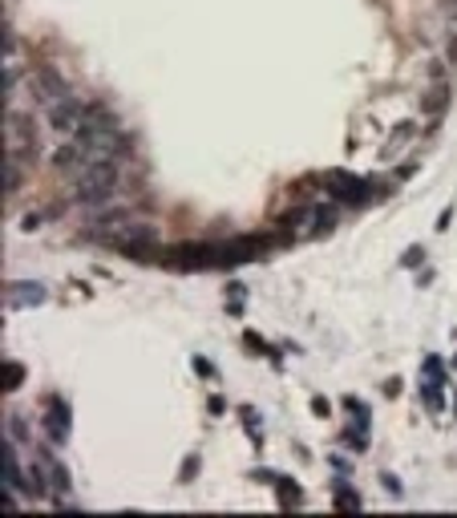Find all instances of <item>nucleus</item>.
Returning a JSON list of instances; mask_svg holds the SVG:
<instances>
[{
    "instance_id": "nucleus-9",
    "label": "nucleus",
    "mask_w": 457,
    "mask_h": 518,
    "mask_svg": "<svg viewBox=\"0 0 457 518\" xmlns=\"http://www.w3.org/2000/svg\"><path fill=\"white\" fill-rule=\"evenodd\" d=\"M20 186V162L17 154H4V194H12Z\"/></svg>"
},
{
    "instance_id": "nucleus-12",
    "label": "nucleus",
    "mask_w": 457,
    "mask_h": 518,
    "mask_svg": "<svg viewBox=\"0 0 457 518\" xmlns=\"http://www.w3.org/2000/svg\"><path fill=\"white\" fill-rule=\"evenodd\" d=\"M336 502H340V506H361V502H356V494L344 490V486H340V494H336Z\"/></svg>"
},
{
    "instance_id": "nucleus-10",
    "label": "nucleus",
    "mask_w": 457,
    "mask_h": 518,
    "mask_svg": "<svg viewBox=\"0 0 457 518\" xmlns=\"http://www.w3.org/2000/svg\"><path fill=\"white\" fill-rule=\"evenodd\" d=\"M20 377H25V369H20V365H12V369H4V385H20Z\"/></svg>"
},
{
    "instance_id": "nucleus-2",
    "label": "nucleus",
    "mask_w": 457,
    "mask_h": 518,
    "mask_svg": "<svg viewBox=\"0 0 457 518\" xmlns=\"http://www.w3.org/2000/svg\"><path fill=\"white\" fill-rule=\"evenodd\" d=\"M45 122H49L53 134H61V138H78L89 122V102H81V97H65V102H57V106L45 110Z\"/></svg>"
},
{
    "instance_id": "nucleus-6",
    "label": "nucleus",
    "mask_w": 457,
    "mask_h": 518,
    "mask_svg": "<svg viewBox=\"0 0 457 518\" xmlns=\"http://www.w3.org/2000/svg\"><path fill=\"white\" fill-rule=\"evenodd\" d=\"M25 490V474H20V465H17V449L4 441V490Z\"/></svg>"
},
{
    "instance_id": "nucleus-8",
    "label": "nucleus",
    "mask_w": 457,
    "mask_h": 518,
    "mask_svg": "<svg viewBox=\"0 0 457 518\" xmlns=\"http://www.w3.org/2000/svg\"><path fill=\"white\" fill-rule=\"evenodd\" d=\"M332 191H344V199H364L369 186L361 178H348V175H332Z\"/></svg>"
},
{
    "instance_id": "nucleus-4",
    "label": "nucleus",
    "mask_w": 457,
    "mask_h": 518,
    "mask_svg": "<svg viewBox=\"0 0 457 518\" xmlns=\"http://www.w3.org/2000/svg\"><path fill=\"white\" fill-rule=\"evenodd\" d=\"M296 223H304V231H328V227H336V211L332 207H308V211H299L296 215Z\"/></svg>"
},
{
    "instance_id": "nucleus-11",
    "label": "nucleus",
    "mask_w": 457,
    "mask_h": 518,
    "mask_svg": "<svg viewBox=\"0 0 457 518\" xmlns=\"http://www.w3.org/2000/svg\"><path fill=\"white\" fill-rule=\"evenodd\" d=\"M404 267H413V264H421V247H409V251H404V259H401Z\"/></svg>"
},
{
    "instance_id": "nucleus-7",
    "label": "nucleus",
    "mask_w": 457,
    "mask_h": 518,
    "mask_svg": "<svg viewBox=\"0 0 457 518\" xmlns=\"http://www.w3.org/2000/svg\"><path fill=\"white\" fill-rule=\"evenodd\" d=\"M37 300H45V288H41V284H12V288H9V304H12V308L37 304Z\"/></svg>"
},
{
    "instance_id": "nucleus-3",
    "label": "nucleus",
    "mask_w": 457,
    "mask_h": 518,
    "mask_svg": "<svg viewBox=\"0 0 457 518\" xmlns=\"http://www.w3.org/2000/svg\"><path fill=\"white\" fill-rule=\"evenodd\" d=\"M33 89H37V102H41L45 110L57 106V102H65V97H73V89L65 86V81L57 78L53 70H41V73H37V78H33Z\"/></svg>"
},
{
    "instance_id": "nucleus-5",
    "label": "nucleus",
    "mask_w": 457,
    "mask_h": 518,
    "mask_svg": "<svg viewBox=\"0 0 457 518\" xmlns=\"http://www.w3.org/2000/svg\"><path fill=\"white\" fill-rule=\"evenodd\" d=\"M41 465H45V474H49V486H53V494L69 490V474H65V465L57 462L53 454H45V449H41Z\"/></svg>"
},
{
    "instance_id": "nucleus-1",
    "label": "nucleus",
    "mask_w": 457,
    "mask_h": 518,
    "mask_svg": "<svg viewBox=\"0 0 457 518\" xmlns=\"http://www.w3.org/2000/svg\"><path fill=\"white\" fill-rule=\"evenodd\" d=\"M118 170H122V159H102L89 170H81L69 186V199L78 207H110L118 199Z\"/></svg>"
}]
</instances>
